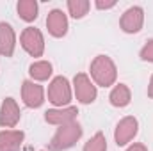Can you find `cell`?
<instances>
[{
    "mask_svg": "<svg viewBox=\"0 0 153 151\" xmlns=\"http://www.w3.org/2000/svg\"><path fill=\"white\" fill-rule=\"evenodd\" d=\"M73 93H75V98L84 103V105H89L96 100L98 96V89L94 85V82L91 80V76L87 73H76L73 78Z\"/></svg>",
    "mask_w": 153,
    "mask_h": 151,
    "instance_id": "5b68a950",
    "label": "cell"
},
{
    "mask_svg": "<svg viewBox=\"0 0 153 151\" xmlns=\"http://www.w3.org/2000/svg\"><path fill=\"white\" fill-rule=\"evenodd\" d=\"M16 11H18V16H20L23 21L30 23V21H34V20L38 18L39 5H38L36 0H20V2L16 4Z\"/></svg>",
    "mask_w": 153,
    "mask_h": 151,
    "instance_id": "2e32d148",
    "label": "cell"
},
{
    "mask_svg": "<svg viewBox=\"0 0 153 151\" xmlns=\"http://www.w3.org/2000/svg\"><path fill=\"white\" fill-rule=\"evenodd\" d=\"M46 29L48 34L53 38H62L68 32V16L61 9H52L46 16Z\"/></svg>",
    "mask_w": 153,
    "mask_h": 151,
    "instance_id": "8fae6325",
    "label": "cell"
},
{
    "mask_svg": "<svg viewBox=\"0 0 153 151\" xmlns=\"http://www.w3.org/2000/svg\"><path fill=\"white\" fill-rule=\"evenodd\" d=\"M52 73H53V68H52V62L48 61H34L29 66V75L34 82H45L52 76Z\"/></svg>",
    "mask_w": 153,
    "mask_h": 151,
    "instance_id": "9a60e30c",
    "label": "cell"
},
{
    "mask_svg": "<svg viewBox=\"0 0 153 151\" xmlns=\"http://www.w3.org/2000/svg\"><path fill=\"white\" fill-rule=\"evenodd\" d=\"M41 151H45V150H41Z\"/></svg>",
    "mask_w": 153,
    "mask_h": 151,
    "instance_id": "603a6c76",
    "label": "cell"
},
{
    "mask_svg": "<svg viewBox=\"0 0 153 151\" xmlns=\"http://www.w3.org/2000/svg\"><path fill=\"white\" fill-rule=\"evenodd\" d=\"M78 115V109L70 105V107H62V109H48L45 112V121L48 124L53 126H62L68 123H73Z\"/></svg>",
    "mask_w": 153,
    "mask_h": 151,
    "instance_id": "30bf717a",
    "label": "cell"
},
{
    "mask_svg": "<svg viewBox=\"0 0 153 151\" xmlns=\"http://www.w3.org/2000/svg\"><path fill=\"white\" fill-rule=\"evenodd\" d=\"M16 48V32L7 21H0V55L13 57Z\"/></svg>",
    "mask_w": 153,
    "mask_h": 151,
    "instance_id": "7c38bea8",
    "label": "cell"
},
{
    "mask_svg": "<svg viewBox=\"0 0 153 151\" xmlns=\"http://www.w3.org/2000/svg\"><path fill=\"white\" fill-rule=\"evenodd\" d=\"M139 57L146 62H153V39H150L139 52Z\"/></svg>",
    "mask_w": 153,
    "mask_h": 151,
    "instance_id": "d6986e66",
    "label": "cell"
},
{
    "mask_svg": "<svg viewBox=\"0 0 153 151\" xmlns=\"http://www.w3.org/2000/svg\"><path fill=\"white\" fill-rule=\"evenodd\" d=\"M22 100L29 109H39L45 103V89L34 80H25L22 84Z\"/></svg>",
    "mask_w": 153,
    "mask_h": 151,
    "instance_id": "ba28073f",
    "label": "cell"
},
{
    "mask_svg": "<svg viewBox=\"0 0 153 151\" xmlns=\"http://www.w3.org/2000/svg\"><path fill=\"white\" fill-rule=\"evenodd\" d=\"M94 5H96V9H100V11H107V9H112V7H116V0H96L94 2Z\"/></svg>",
    "mask_w": 153,
    "mask_h": 151,
    "instance_id": "ffe728a7",
    "label": "cell"
},
{
    "mask_svg": "<svg viewBox=\"0 0 153 151\" xmlns=\"http://www.w3.org/2000/svg\"><path fill=\"white\" fill-rule=\"evenodd\" d=\"M22 119L20 107L14 98H5L0 105V126L2 128H14Z\"/></svg>",
    "mask_w": 153,
    "mask_h": 151,
    "instance_id": "9c48e42d",
    "label": "cell"
},
{
    "mask_svg": "<svg viewBox=\"0 0 153 151\" xmlns=\"http://www.w3.org/2000/svg\"><path fill=\"white\" fill-rule=\"evenodd\" d=\"M126 151H148V148H146L144 144H141V142H135V144L128 146V150Z\"/></svg>",
    "mask_w": 153,
    "mask_h": 151,
    "instance_id": "44dd1931",
    "label": "cell"
},
{
    "mask_svg": "<svg viewBox=\"0 0 153 151\" xmlns=\"http://www.w3.org/2000/svg\"><path fill=\"white\" fill-rule=\"evenodd\" d=\"M66 7H68V13H70L71 18L80 20V18H84L89 13L91 2L89 0H68L66 2Z\"/></svg>",
    "mask_w": 153,
    "mask_h": 151,
    "instance_id": "e0dca14e",
    "label": "cell"
},
{
    "mask_svg": "<svg viewBox=\"0 0 153 151\" xmlns=\"http://www.w3.org/2000/svg\"><path fill=\"white\" fill-rule=\"evenodd\" d=\"M139 132V121L137 117L134 115H125L117 124H116L114 130V141L116 144L121 148V146H126Z\"/></svg>",
    "mask_w": 153,
    "mask_h": 151,
    "instance_id": "52a82bcc",
    "label": "cell"
},
{
    "mask_svg": "<svg viewBox=\"0 0 153 151\" xmlns=\"http://www.w3.org/2000/svg\"><path fill=\"white\" fill-rule=\"evenodd\" d=\"M25 141L22 130H2L0 132V151H20Z\"/></svg>",
    "mask_w": 153,
    "mask_h": 151,
    "instance_id": "4fadbf2b",
    "label": "cell"
},
{
    "mask_svg": "<svg viewBox=\"0 0 153 151\" xmlns=\"http://www.w3.org/2000/svg\"><path fill=\"white\" fill-rule=\"evenodd\" d=\"M148 96L153 100V75H152V78H150V84H148Z\"/></svg>",
    "mask_w": 153,
    "mask_h": 151,
    "instance_id": "7402d4cb",
    "label": "cell"
},
{
    "mask_svg": "<svg viewBox=\"0 0 153 151\" xmlns=\"http://www.w3.org/2000/svg\"><path fill=\"white\" fill-rule=\"evenodd\" d=\"M91 80L96 87H111L116 85L117 80V68L116 62L109 55H96L91 62Z\"/></svg>",
    "mask_w": 153,
    "mask_h": 151,
    "instance_id": "6da1fadb",
    "label": "cell"
},
{
    "mask_svg": "<svg viewBox=\"0 0 153 151\" xmlns=\"http://www.w3.org/2000/svg\"><path fill=\"white\" fill-rule=\"evenodd\" d=\"M84 151H107V139L102 132H96L85 144Z\"/></svg>",
    "mask_w": 153,
    "mask_h": 151,
    "instance_id": "ac0fdd59",
    "label": "cell"
},
{
    "mask_svg": "<svg viewBox=\"0 0 153 151\" xmlns=\"http://www.w3.org/2000/svg\"><path fill=\"white\" fill-rule=\"evenodd\" d=\"M144 25V9L141 5H132L128 7L119 20V27L126 34H137Z\"/></svg>",
    "mask_w": 153,
    "mask_h": 151,
    "instance_id": "8992f818",
    "label": "cell"
},
{
    "mask_svg": "<svg viewBox=\"0 0 153 151\" xmlns=\"http://www.w3.org/2000/svg\"><path fill=\"white\" fill-rule=\"evenodd\" d=\"M20 44L30 57H43L45 53V38L36 27H27L20 34Z\"/></svg>",
    "mask_w": 153,
    "mask_h": 151,
    "instance_id": "277c9868",
    "label": "cell"
},
{
    "mask_svg": "<svg viewBox=\"0 0 153 151\" xmlns=\"http://www.w3.org/2000/svg\"><path fill=\"white\" fill-rule=\"evenodd\" d=\"M71 98H73V89L70 80L62 75L52 78V82L48 84V101L55 109H62V107H70Z\"/></svg>",
    "mask_w": 153,
    "mask_h": 151,
    "instance_id": "3957f363",
    "label": "cell"
},
{
    "mask_svg": "<svg viewBox=\"0 0 153 151\" xmlns=\"http://www.w3.org/2000/svg\"><path fill=\"white\" fill-rule=\"evenodd\" d=\"M109 101L112 107H117V109H123L126 105H130L132 101V91L126 84H116L109 94Z\"/></svg>",
    "mask_w": 153,
    "mask_h": 151,
    "instance_id": "5bb4252c",
    "label": "cell"
},
{
    "mask_svg": "<svg viewBox=\"0 0 153 151\" xmlns=\"http://www.w3.org/2000/svg\"><path fill=\"white\" fill-rule=\"evenodd\" d=\"M84 130L82 126L73 121V123H68V124H62L57 128L55 135L52 137L50 144H48V150L50 151H66L70 148H73L76 142L80 141Z\"/></svg>",
    "mask_w": 153,
    "mask_h": 151,
    "instance_id": "7a4b0ae2",
    "label": "cell"
}]
</instances>
